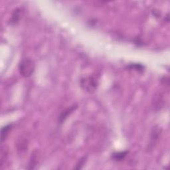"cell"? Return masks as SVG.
I'll list each match as a JSON object with an SVG mask.
<instances>
[{"mask_svg": "<svg viewBox=\"0 0 170 170\" xmlns=\"http://www.w3.org/2000/svg\"><path fill=\"white\" fill-rule=\"evenodd\" d=\"M20 10L17 8L15 9V11H14L13 14H12L11 16V24L12 25H15L17 24L20 19Z\"/></svg>", "mask_w": 170, "mask_h": 170, "instance_id": "6", "label": "cell"}, {"mask_svg": "<svg viewBox=\"0 0 170 170\" xmlns=\"http://www.w3.org/2000/svg\"><path fill=\"white\" fill-rule=\"evenodd\" d=\"M128 152L127 151H125V152H117V153H113V156H112V158L116 161H122L125 158V157L128 154Z\"/></svg>", "mask_w": 170, "mask_h": 170, "instance_id": "5", "label": "cell"}, {"mask_svg": "<svg viewBox=\"0 0 170 170\" xmlns=\"http://www.w3.org/2000/svg\"><path fill=\"white\" fill-rule=\"evenodd\" d=\"M97 81L93 77L86 78L84 80L81 81V86H84V89H86L89 92L94 91L97 86Z\"/></svg>", "mask_w": 170, "mask_h": 170, "instance_id": "2", "label": "cell"}, {"mask_svg": "<svg viewBox=\"0 0 170 170\" xmlns=\"http://www.w3.org/2000/svg\"><path fill=\"white\" fill-rule=\"evenodd\" d=\"M77 108V106H72L70 108H69V109H67L66 110L63 111V113L61 114V115L59 117V122L60 123H63V121H65V120L68 117V116L71 114L75 110V109Z\"/></svg>", "mask_w": 170, "mask_h": 170, "instance_id": "4", "label": "cell"}, {"mask_svg": "<svg viewBox=\"0 0 170 170\" xmlns=\"http://www.w3.org/2000/svg\"><path fill=\"white\" fill-rule=\"evenodd\" d=\"M12 124H8L5 126H3L1 130V142L2 143L3 142V141L5 140L7 138V135L9 134V132L11 129Z\"/></svg>", "mask_w": 170, "mask_h": 170, "instance_id": "3", "label": "cell"}, {"mask_svg": "<svg viewBox=\"0 0 170 170\" xmlns=\"http://www.w3.org/2000/svg\"><path fill=\"white\" fill-rule=\"evenodd\" d=\"M129 68H130V69H134V70H138V71H140V70H144V67L142 65H140V64H133V65H129V67H128Z\"/></svg>", "mask_w": 170, "mask_h": 170, "instance_id": "7", "label": "cell"}, {"mask_svg": "<svg viewBox=\"0 0 170 170\" xmlns=\"http://www.w3.org/2000/svg\"><path fill=\"white\" fill-rule=\"evenodd\" d=\"M19 72L24 78H29L34 74L35 69L34 61L29 58L23 59L19 64Z\"/></svg>", "mask_w": 170, "mask_h": 170, "instance_id": "1", "label": "cell"}]
</instances>
